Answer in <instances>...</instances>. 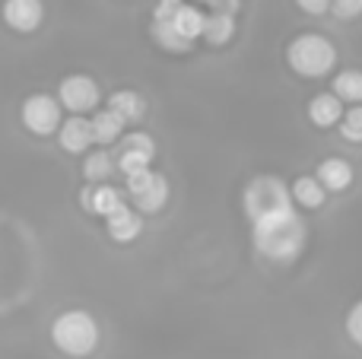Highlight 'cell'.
<instances>
[{
    "label": "cell",
    "mask_w": 362,
    "mask_h": 359,
    "mask_svg": "<svg viewBox=\"0 0 362 359\" xmlns=\"http://www.w3.org/2000/svg\"><path fill=\"white\" fill-rule=\"evenodd\" d=\"M251 242H255L257 254H264L267 261L289 264L305 248V223L296 213V207L261 216V220L251 223Z\"/></svg>",
    "instance_id": "1"
},
{
    "label": "cell",
    "mask_w": 362,
    "mask_h": 359,
    "mask_svg": "<svg viewBox=\"0 0 362 359\" xmlns=\"http://www.w3.org/2000/svg\"><path fill=\"white\" fill-rule=\"evenodd\" d=\"M51 343H54L61 353L83 359L99 347V324L83 309L61 312V315L51 322Z\"/></svg>",
    "instance_id": "2"
},
{
    "label": "cell",
    "mask_w": 362,
    "mask_h": 359,
    "mask_svg": "<svg viewBox=\"0 0 362 359\" xmlns=\"http://www.w3.org/2000/svg\"><path fill=\"white\" fill-rule=\"evenodd\" d=\"M286 64L305 80H318V76H327L337 67V48H334L331 38L318 35V32H305V35L289 42Z\"/></svg>",
    "instance_id": "3"
},
{
    "label": "cell",
    "mask_w": 362,
    "mask_h": 359,
    "mask_svg": "<svg viewBox=\"0 0 362 359\" xmlns=\"http://www.w3.org/2000/svg\"><path fill=\"white\" fill-rule=\"evenodd\" d=\"M242 207L251 223L261 216L280 213V210L293 207V194H289L286 182L276 175H255L242 191Z\"/></svg>",
    "instance_id": "4"
},
{
    "label": "cell",
    "mask_w": 362,
    "mask_h": 359,
    "mask_svg": "<svg viewBox=\"0 0 362 359\" xmlns=\"http://www.w3.org/2000/svg\"><path fill=\"white\" fill-rule=\"evenodd\" d=\"M124 184H127V194H131L137 213L153 216L169 204V182H165V175H159V172H153V169L124 175Z\"/></svg>",
    "instance_id": "5"
},
{
    "label": "cell",
    "mask_w": 362,
    "mask_h": 359,
    "mask_svg": "<svg viewBox=\"0 0 362 359\" xmlns=\"http://www.w3.org/2000/svg\"><path fill=\"white\" fill-rule=\"evenodd\" d=\"M23 124L29 127L35 137H51V134L61 131V102L48 93H35L23 102Z\"/></svg>",
    "instance_id": "6"
},
{
    "label": "cell",
    "mask_w": 362,
    "mask_h": 359,
    "mask_svg": "<svg viewBox=\"0 0 362 359\" xmlns=\"http://www.w3.org/2000/svg\"><path fill=\"white\" fill-rule=\"evenodd\" d=\"M57 102L61 108H67L70 114H86V112H95L102 102V93H99V83L86 73H74L61 83L57 89Z\"/></svg>",
    "instance_id": "7"
},
{
    "label": "cell",
    "mask_w": 362,
    "mask_h": 359,
    "mask_svg": "<svg viewBox=\"0 0 362 359\" xmlns=\"http://www.w3.org/2000/svg\"><path fill=\"white\" fill-rule=\"evenodd\" d=\"M153 156H156V143H153L150 134L144 131H131L121 137V156H118V169L124 175H134V172L150 169Z\"/></svg>",
    "instance_id": "8"
},
{
    "label": "cell",
    "mask_w": 362,
    "mask_h": 359,
    "mask_svg": "<svg viewBox=\"0 0 362 359\" xmlns=\"http://www.w3.org/2000/svg\"><path fill=\"white\" fill-rule=\"evenodd\" d=\"M45 19V6L42 0H4V23L10 25L13 32H35Z\"/></svg>",
    "instance_id": "9"
},
{
    "label": "cell",
    "mask_w": 362,
    "mask_h": 359,
    "mask_svg": "<svg viewBox=\"0 0 362 359\" xmlns=\"http://www.w3.org/2000/svg\"><path fill=\"white\" fill-rule=\"evenodd\" d=\"M80 201H83V210H89V213H95V216H112L115 210L124 207V194H121L115 184H108V182L83 188Z\"/></svg>",
    "instance_id": "10"
},
{
    "label": "cell",
    "mask_w": 362,
    "mask_h": 359,
    "mask_svg": "<svg viewBox=\"0 0 362 359\" xmlns=\"http://www.w3.org/2000/svg\"><path fill=\"white\" fill-rule=\"evenodd\" d=\"M105 229H108V239L112 242L127 245V242H134L140 233H144V216H140L131 204H124V207L115 210L112 216H105Z\"/></svg>",
    "instance_id": "11"
},
{
    "label": "cell",
    "mask_w": 362,
    "mask_h": 359,
    "mask_svg": "<svg viewBox=\"0 0 362 359\" xmlns=\"http://www.w3.org/2000/svg\"><path fill=\"white\" fill-rule=\"evenodd\" d=\"M57 140H61V146L67 153H74V156L86 153L89 146H93V124H89V118L70 114V118L61 124V131H57Z\"/></svg>",
    "instance_id": "12"
},
{
    "label": "cell",
    "mask_w": 362,
    "mask_h": 359,
    "mask_svg": "<svg viewBox=\"0 0 362 359\" xmlns=\"http://www.w3.org/2000/svg\"><path fill=\"white\" fill-rule=\"evenodd\" d=\"M344 118V102L334 93H318L308 99V121L315 127H334Z\"/></svg>",
    "instance_id": "13"
},
{
    "label": "cell",
    "mask_w": 362,
    "mask_h": 359,
    "mask_svg": "<svg viewBox=\"0 0 362 359\" xmlns=\"http://www.w3.org/2000/svg\"><path fill=\"white\" fill-rule=\"evenodd\" d=\"M315 178L321 182V188L325 191H346L353 184V165L346 163V159H340V156H331V159H325V163L318 165V172H315Z\"/></svg>",
    "instance_id": "14"
},
{
    "label": "cell",
    "mask_w": 362,
    "mask_h": 359,
    "mask_svg": "<svg viewBox=\"0 0 362 359\" xmlns=\"http://www.w3.org/2000/svg\"><path fill=\"white\" fill-rule=\"evenodd\" d=\"M204 19L206 16L194 4H181L175 10V16L163 25H172V32H175L178 38H185L187 45H194V38H200V32H204Z\"/></svg>",
    "instance_id": "15"
},
{
    "label": "cell",
    "mask_w": 362,
    "mask_h": 359,
    "mask_svg": "<svg viewBox=\"0 0 362 359\" xmlns=\"http://www.w3.org/2000/svg\"><path fill=\"white\" fill-rule=\"evenodd\" d=\"M108 112H115L124 124H134V121H140L146 114V102L140 93H134V89H118V93H112V99H108Z\"/></svg>",
    "instance_id": "16"
},
{
    "label": "cell",
    "mask_w": 362,
    "mask_h": 359,
    "mask_svg": "<svg viewBox=\"0 0 362 359\" xmlns=\"http://www.w3.org/2000/svg\"><path fill=\"white\" fill-rule=\"evenodd\" d=\"M93 143H99V146H108V143H118L121 137H124V121L118 118L115 112H108V108H102V112H95L93 114Z\"/></svg>",
    "instance_id": "17"
},
{
    "label": "cell",
    "mask_w": 362,
    "mask_h": 359,
    "mask_svg": "<svg viewBox=\"0 0 362 359\" xmlns=\"http://www.w3.org/2000/svg\"><path fill=\"white\" fill-rule=\"evenodd\" d=\"M232 35H235V16H229V13H210V16L204 19V32H200V38H204L206 45L223 48V45L232 42Z\"/></svg>",
    "instance_id": "18"
},
{
    "label": "cell",
    "mask_w": 362,
    "mask_h": 359,
    "mask_svg": "<svg viewBox=\"0 0 362 359\" xmlns=\"http://www.w3.org/2000/svg\"><path fill=\"white\" fill-rule=\"evenodd\" d=\"M289 194H293V201L299 204V207L321 210V207H325V194H327V191L321 188V182L315 175H299L293 182V188H289Z\"/></svg>",
    "instance_id": "19"
},
{
    "label": "cell",
    "mask_w": 362,
    "mask_h": 359,
    "mask_svg": "<svg viewBox=\"0 0 362 359\" xmlns=\"http://www.w3.org/2000/svg\"><path fill=\"white\" fill-rule=\"evenodd\" d=\"M115 172V163L105 150H95V153H86V163H83V178L89 184H105V178H112Z\"/></svg>",
    "instance_id": "20"
},
{
    "label": "cell",
    "mask_w": 362,
    "mask_h": 359,
    "mask_svg": "<svg viewBox=\"0 0 362 359\" xmlns=\"http://www.w3.org/2000/svg\"><path fill=\"white\" fill-rule=\"evenodd\" d=\"M331 93L340 102H362V70H340L334 76Z\"/></svg>",
    "instance_id": "21"
},
{
    "label": "cell",
    "mask_w": 362,
    "mask_h": 359,
    "mask_svg": "<svg viewBox=\"0 0 362 359\" xmlns=\"http://www.w3.org/2000/svg\"><path fill=\"white\" fill-rule=\"evenodd\" d=\"M340 134H344L350 143H362V105H353L344 112V118H340Z\"/></svg>",
    "instance_id": "22"
},
{
    "label": "cell",
    "mask_w": 362,
    "mask_h": 359,
    "mask_svg": "<svg viewBox=\"0 0 362 359\" xmlns=\"http://www.w3.org/2000/svg\"><path fill=\"white\" fill-rule=\"evenodd\" d=\"M153 38H156V45H163L165 51H175V54H181V51H191V45H187L185 38H178L175 32H172V25L153 23Z\"/></svg>",
    "instance_id": "23"
},
{
    "label": "cell",
    "mask_w": 362,
    "mask_h": 359,
    "mask_svg": "<svg viewBox=\"0 0 362 359\" xmlns=\"http://www.w3.org/2000/svg\"><path fill=\"white\" fill-rule=\"evenodd\" d=\"M346 337H350L356 347H362V299L353 302L350 312H346Z\"/></svg>",
    "instance_id": "24"
},
{
    "label": "cell",
    "mask_w": 362,
    "mask_h": 359,
    "mask_svg": "<svg viewBox=\"0 0 362 359\" xmlns=\"http://www.w3.org/2000/svg\"><path fill=\"white\" fill-rule=\"evenodd\" d=\"M331 13L337 19H356L362 13V0H331Z\"/></svg>",
    "instance_id": "25"
},
{
    "label": "cell",
    "mask_w": 362,
    "mask_h": 359,
    "mask_svg": "<svg viewBox=\"0 0 362 359\" xmlns=\"http://www.w3.org/2000/svg\"><path fill=\"white\" fill-rule=\"evenodd\" d=\"M299 4L302 13H308V16H321V13L331 10V0H296Z\"/></svg>",
    "instance_id": "26"
},
{
    "label": "cell",
    "mask_w": 362,
    "mask_h": 359,
    "mask_svg": "<svg viewBox=\"0 0 362 359\" xmlns=\"http://www.w3.org/2000/svg\"><path fill=\"white\" fill-rule=\"evenodd\" d=\"M204 4H210V0H204Z\"/></svg>",
    "instance_id": "27"
}]
</instances>
